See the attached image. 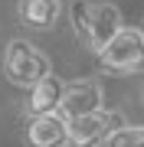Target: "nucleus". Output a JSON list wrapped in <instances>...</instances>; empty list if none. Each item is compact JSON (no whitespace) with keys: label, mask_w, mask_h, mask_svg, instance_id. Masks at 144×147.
<instances>
[{"label":"nucleus","mask_w":144,"mask_h":147,"mask_svg":"<svg viewBox=\"0 0 144 147\" xmlns=\"http://www.w3.org/2000/svg\"><path fill=\"white\" fill-rule=\"evenodd\" d=\"M3 72L7 79L20 88H33L36 82H43L49 75V59L39 53L36 46H30L26 39H13L7 46V59H3Z\"/></svg>","instance_id":"f03ea898"},{"label":"nucleus","mask_w":144,"mask_h":147,"mask_svg":"<svg viewBox=\"0 0 144 147\" xmlns=\"http://www.w3.org/2000/svg\"><path fill=\"white\" fill-rule=\"evenodd\" d=\"M98 59L108 72H141L144 69V39H141V33L138 30H118L98 49Z\"/></svg>","instance_id":"7ed1b4c3"},{"label":"nucleus","mask_w":144,"mask_h":147,"mask_svg":"<svg viewBox=\"0 0 144 147\" xmlns=\"http://www.w3.org/2000/svg\"><path fill=\"white\" fill-rule=\"evenodd\" d=\"M20 20L23 26L49 30L59 20V0H20Z\"/></svg>","instance_id":"0eeeda50"},{"label":"nucleus","mask_w":144,"mask_h":147,"mask_svg":"<svg viewBox=\"0 0 144 147\" xmlns=\"http://www.w3.org/2000/svg\"><path fill=\"white\" fill-rule=\"evenodd\" d=\"M98 108H101V85L82 79V82L62 85V92H59V105H56V115H62L66 121H69V118L89 115V111H98Z\"/></svg>","instance_id":"39448f33"},{"label":"nucleus","mask_w":144,"mask_h":147,"mask_svg":"<svg viewBox=\"0 0 144 147\" xmlns=\"http://www.w3.org/2000/svg\"><path fill=\"white\" fill-rule=\"evenodd\" d=\"M26 144L30 147H66V118L56 111L33 115L26 124Z\"/></svg>","instance_id":"423d86ee"},{"label":"nucleus","mask_w":144,"mask_h":147,"mask_svg":"<svg viewBox=\"0 0 144 147\" xmlns=\"http://www.w3.org/2000/svg\"><path fill=\"white\" fill-rule=\"evenodd\" d=\"M72 23H75V33L82 36V42H89L98 53V49L121 30V13H118V7H112V3L75 0L72 3Z\"/></svg>","instance_id":"f257e3e1"},{"label":"nucleus","mask_w":144,"mask_h":147,"mask_svg":"<svg viewBox=\"0 0 144 147\" xmlns=\"http://www.w3.org/2000/svg\"><path fill=\"white\" fill-rule=\"evenodd\" d=\"M30 115H49V111H56L59 105V92H62V85H59V79H53V75H46L43 82H36L30 88Z\"/></svg>","instance_id":"6e6552de"},{"label":"nucleus","mask_w":144,"mask_h":147,"mask_svg":"<svg viewBox=\"0 0 144 147\" xmlns=\"http://www.w3.org/2000/svg\"><path fill=\"white\" fill-rule=\"evenodd\" d=\"M141 39H144V23H141Z\"/></svg>","instance_id":"9d476101"},{"label":"nucleus","mask_w":144,"mask_h":147,"mask_svg":"<svg viewBox=\"0 0 144 147\" xmlns=\"http://www.w3.org/2000/svg\"><path fill=\"white\" fill-rule=\"evenodd\" d=\"M121 124V118L112 111H89V115L69 118L66 121V147H98L101 141L115 134V127Z\"/></svg>","instance_id":"20e7f679"},{"label":"nucleus","mask_w":144,"mask_h":147,"mask_svg":"<svg viewBox=\"0 0 144 147\" xmlns=\"http://www.w3.org/2000/svg\"><path fill=\"white\" fill-rule=\"evenodd\" d=\"M108 147H144V127H121L108 137Z\"/></svg>","instance_id":"1a4fd4ad"}]
</instances>
